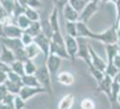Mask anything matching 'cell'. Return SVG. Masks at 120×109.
Returning <instances> with one entry per match:
<instances>
[{
    "instance_id": "cell-1",
    "label": "cell",
    "mask_w": 120,
    "mask_h": 109,
    "mask_svg": "<svg viewBox=\"0 0 120 109\" xmlns=\"http://www.w3.org/2000/svg\"><path fill=\"white\" fill-rule=\"evenodd\" d=\"M36 76H37V79H38L41 87L45 88L46 92H48V95L53 97V88H52V80H53V77H52V75H50L46 64H44V66L40 67L38 71H37V74H36Z\"/></svg>"
},
{
    "instance_id": "cell-2",
    "label": "cell",
    "mask_w": 120,
    "mask_h": 109,
    "mask_svg": "<svg viewBox=\"0 0 120 109\" xmlns=\"http://www.w3.org/2000/svg\"><path fill=\"white\" fill-rule=\"evenodd\" d=\"M100 0H92L90 3L86 4V7L83 8V11L81 12V17H79V21L82 22H86L87 24L90 21V18L99 11V8H100Z\"/></svg>"
},
{
    "instance_id": "cell-3",
    "label": "cell",
    "mask_w": 120,
    "mask_h": 109,
    "mask_svg": "<svg viewBox=\"0 0 120 109\" xmlns=\"http://www.w3.org/2000/svg\"><path fill=\"white\" fill-rule=\"evenodd\" d=\"M78 43H79V49H78L77 58L82 59L87 64V67H91V55H90V45L86 42V38H81L78 37Z\"/></svg>"
},
{
    "instance_id": "cell-4",
    "label": "cell",
    "mask_w": 120,
    "mask_h": 109,
    "mask_svg": "<svg viewBox=\"0 0 120 109\" xmlns=\"http://www.w3.org/2000/svg\"><path fill=\"white\" fill-rule=\"evenodd\" d=\"M40 93H48V92H46V89L44 87H26V85H22L21 89H20L19 96L22 100L28 101L29 98L34 97V96L40 95Z\"/></svg>"
},
{
    "instance_id": "cell-5",
    "label": "cell",
    "mask_w": 120,
    "mask_h": 109,
    "mask_svg": "<svg viewBox=\"0 0 120 109\" xmlns=\"http://www.w3.org/2000/svg\"><path fill=\"white\" fill-rule=\"evenodd\" d=\"M61 63H62V58H60V56H57V55H49L45 59V64H46V67H48V70H49V72L53 79L57 77V75H58V70H60V67H61Z\"/></svg>"
},
{
    "instance_id": "cell-6",
    "label": "cell",
    "mask_w": 120,
    "mask_h": 109,
    "mask_svg": "<svg viewBox=\"0 0 120 109\" xmlns=\"http://www.w3.org/2000/svg\"><path fill=\"white\" fill-rule=\"evenodd\" d=\"M65 43H66V50L67 54L70 56L71 60L77 59V54H78V49H79V43H78V38L71 37V35L66 34L65 35Z\"/></svg>"
},
{
    "instance_id": "cell-7",
    "label": "cell",
    "mask_w": 120,
    "mask_h": 109,
    "mask_svg": "<svg viewBox=\"0 0 120 109\" xmlns=\"http://www.w3.org/2000/svg\"><path fill=\"white\" fill-rule=\"evenodd\" d=\"M34 43L40 47L42 55L45 56V59L49 56V53H50V43H52V39H49L46 35H44L42 33L40 35H37L34 38Z\"/></svg>"
},
{
    "instance_id": "cell-8",
    "label": "cell",
    "mask_w": 120,
    "mask_h": 109,
    "mask_svg": "<svg viewBox=\"0 0 120 109\" xmlns=\"http://www.w3.org/2000/svg\"><path fill=\"white\" fill-rule=\"evenodd\" d=\"M112 77L104 75V79H103L100 83H98V87H96V92L98 93H104L107 96V98L111 97V88H112Z\"/></svg>"
},
{
    "instance_id": "cell-9",
    "label": "cell",
    "mask_w": 120,
    "mask_h": 109,
    "mask_svg": "<svg viewBox=\"0 0 120 109\" xmlns=\"http://www.w3.org/2000/svg\"><path fill=\"white\" fill-rule=\"evenodd\" d=\"M4 34L8 38H21L24 30L19 28L16 24H5L4 25Z\"/></svg>"
},
{
    "instance_id": "cell-10",
    "label": "cell",
    "mask_w": 120,
    "mask_h": 109,
    "mask_svg": "<svg viewBox=\"0 0 120 109\" xmlns=\"http://www.w3.org/2000/svg\"><path fill=\"white\" fill-rule=\"evenodd\" d=\"M61 14H62L65 21H71V22H78L79 21V17H81V13L78 11H75L70 4H67L66 7L64 8V11H62Z\"/></svg>"
},
{
    "instance_id": "cell-11",
    "label": "cell",
    "mask_w": 120,
    "mask_h": 109,
    "mask_svg": "<svg viewBox=\"0 0 120 109\" xmlns=\"http://www.w3.org/2000/svg\"><path fill=\"white\" fill-rule=\"evenodd\" d=\"M90 55H91L92 66L104 72V71H106V67H107V60H104L103 58H100V56L98 55V53L92 49V46H90Z\"/></svg>"
},
{
    "instance_id": "cell-12",
    "label": "cell",
    "mask_w": 120,
    "mask_h": 109,
    "mask_svg": "<svg viewBox=\"0 0 120 109\" xmlns=\"http://www.w3.org/2000/svg\"><path fill=\"white\" fill-rule=\"evenodd\" d=\"M0 43L1 45H5L8 49H11L12 51L17 49H21L25 47L21 42V38H8V37H0Z\"/></svg>"
},
{
    "instance_id": "cell-13",
    "label": "cell",
    "mask_w": 120,
    "mask_h": 109,
    "mask_svg": "<svg viewBox=\"0 0 120 109\" xmlns=\"http://www.w3.org/2000/svg\"><path fill=\"white\" fill-rule=\"evenodd\" d=\"M49 55H57L60 56V58H62V59H70V56H69V54H67V50L65 46H60L57 45V43H54L53 41H52V43H50V53Z\"/></svg>"
},
{
    "instance_id": "cell-14",
    "label": "cell",
    "mask_w": 120,
    "mask_h": 109,
    "mask_svg": "<svg viewBox=\"0 0 120 109\" xmlns=\"http://www.w3.org/2000/svg\"><path fill=\"white\" fill-rule=\"evenodd\" d=\"M0 60L5 64H9L11 66L16 60V56H15V53L11 49H8L5 45H1V53H0Z\"/></svg>"
},
{
    "instance_id": "cell-15",
    "label": "cell",
    "mask_w": 120,
    "mask_h": 109,
    "mask_svg": "<svg viewBox=\"0 0 120 109\" xmlns=\"http://www.w3.org/2000/svg\"><path fill=\"white\" fill-rule=\"evenodd\" d=\"M56 79L60 84L69 87L74 83V74H71L70 71H61V72H58Z\"/></svg>"
},
{
    "instance_id": "cell-16",
    "label": "cell",
    "mask_w": 120,
    "mask_h": 109,
    "mask_svg": "<svg viewBox=\"0 0 120 109\" xmlns=\"http://www.w3.org/2000/svg\"><path fill=\"white\" fill-rule=\"evenodd\" d=\"M75 97L73 93H67L64 97L58 101V105H57V109H71L73 105H74Z\"/></svg>"
},
{
    "instance_id": "cell-17",
    "label": "cell",
    "mask_w": 120,
    "mask_h": 109,
    "mask_svg": "<svg viewBox=\"0 0 120 109\" xmlns=\"http://www.w3.org/2000/svg\"><path fill=\"white\" fill-rule=\"evenodd\" d=\"M106 54H107V62H113L115 56L119 54V45L117 43L106 45Z\"/></svg>"
},
{
    "instance_id": "cell-18",
    "label": "cell",
    "mask_w": 120,
    "mask_h": 109,
    "mask_svg": "<svg viewBox=\"0 0 120 109\" xmlns=\"http://www.w3.org/2000/svg\"><path fill=\"white\" fill-rule=\"evenodd\" d=\"M21 80L22 85H26V87H41L36 75H24V76H21Z\"/></svg>"
},
{
    "instance_id": "cell-19",
    "label": "cell",
    "mask_w": 120,
    "mask_h": 109,
    "mask_svg": "<svg viewBox=\"0 0 120 109\" xmlns=\"http://www.w3.org/2000/svg\"><path fill=\"white\" fill-rule=\"evenodd\" d=\"M41 30H42V34L46 35L49 39L53 38L54 30L52 28V24H50L49 20H41Z\"/></svg>"
},
{
    "instance_id": "cell-20",
    "label": "cell",
    "mask_w": 120,
    "mask_h": 109,
    "mask_svg": "<svg viewBox=\"0 0 120 109\" xmlns=\"http://www.w3.org/2000/svg\"><path fill=\"white\" fill-rule=\"evenodd\" d=\"M25 33H28L29 35H32L33 38H36L37 35H40L41 33H42V30H41V21L32 22V24H30V26L25 30Z\"/></svg>"
},
{
    "instance_id": "cell-21",
    "label": "cell",
    "mask_w": 120,
    "mask_h": 109,
    "mask_svg": "<svg viewBox=\"0 0 120 109\" xmlns=\"http://www.w3.org/2000/svg\"><path fill=\"white\" fill-rule=\"evenodd\" d=\"M25 50H26L28 58H29V59H32V60L34 59V58H37L40 54H42V53H41V50H40V47L36 45L34 42H33L32 45H29V46H25Z\"/></svg>"
},
{
    "instance_id": "cell-22",
    "label": "cell",
    "mask_w": 120,
    "mask_h": 109,
    "mask_svg": "<svg viewBox=\"0 0 120 109\" xmlns=\"http://www.w3.org/2000/svg\"><path fill=\"white\" fill-rule=\"evenodd\" d=\"M15 24L17 25L19 28H21L22 30H26V29L29 28V26H30V24H32V21H30V20H29L28 17H26V16H25V13L24 14H21V16H19L17 18H16V20H15Z\"/></svg>"
},
{
    "instance_id": "cell-23",
    "label": "cell",
    "mask_w": 120,
    "mask_h": 109,
    "mask_svg": "<svg viewBox=\"0 0 120 109\" xmlns=\"http://www.w3.org/2000/svg\"><path fill=\"white\" fill-rule=\"evenodd\" d=\"M24 68H25V75H36L38 71V67L34 64L32 59H28L24 62Z\"/></svg>"
},
{
    "instance_id": "cell-24",
    "label": "cell",
    "mask_w": 120,
    "mask_h": 109,
    "mask_svg": "<svg viewBox=\"0 0 120 109\" xmlns=\"http://www.w3.org/2000/svg\"><path fill=\"white\" fill-rule=\"evenodd\" d=\"M65 29L66 33L71 37L78 38V29H77V22H71V21H65Z\"/></svg>"
},
{
    "instance_id": "cell-25",
    "label": "cell",
    "mask_w": 120,
    "mask_h": 109,
    "mask_svg": "<svg viewBox=\"0 0 120 109\" xmlns=\"http://www.w3.org/2000/svg\"><path fill=\"white\" fill-rule=\"evenodd\" d=\"M25 16H26V17H28L32 22L40 21V13H38L37 9H34V8L26 7V9H25Z\"/></svg>"
},
{
    "instance_id": "cell-26",
    "label": "cell",
    "mask_w": 120,
    "mask_h": 109,
    "mask_svg": "<svg viewBox=\"0 0 120 109\" xmlns=\"http://www.w3.org/2000/svg\"><path fill=\"white\" fill-rule=\"evenodd\" d=\"M88 72H90V75H91L94 79L96 80V83H100V81L104 79V72L103 71H100V70H98V68H95L94 66H91V67H88Z\"/></svg>"
},
{
    "instance_id": "cell-27",
    "label": "cell",
    "mask_w": 120,
    "mask_h": 109,
    "mask_svg": "<svg viewBox=\"0 0 120 109\" xmlns=\"http://www.w3.org/2000/svg\"><path fill=\"white\" fill-rule=\"evenodd\" d=\"M4 85L7 87L8 92H9V93H13V95H19V93H20V89H21V87H22V84L13 83V81H9V80L5 81Z\"/></svg>"
},
{
    "instance_id": "cell-28",
    "label": "cell",
    "mask_w": 120,
    "mask_h": 109,
    "mask_svg": "<svg viewBox=\"0 0 120 109\" xmlns=\"http://www.w3.org/2000/svg\"><path fill=\"white\" fill-rule=\"evenodd\" d=\"M11 70L15 71L16 74H19L20 76H24V75H25L24 62H21V60H15L13 63L11 64Z\"/></svg>"
},
{
    "instance_id": "cell-29",
    "label": "cell",
    "mask_w": 120,
    "mask_h": 109,
    "mask_svg": "<svg viewBox=\"0 0 120 109\" xmlns=\"http://www.w3.org/2000/svg\"><path fill=\"white\" fill-rule=\"evenodd\" d=\"M119 93H120V84L117 83V81L113 80L112 81V88H111V97L108 98L109 104H111V102H113V101H116Z\"/></svg>"
},
{
    "instance_id": "cell-30",
    "label": "cell",
    "mask_w": 120,
    "mask_h": 109,
    "mask_svg": "<svg viewBox=\"0 0 120 109\" xmlns=\"http://www.w3.org/2000/svg\"><path fill=\"white\" fill-rule=\"evenodd\" d=\"M119 68H117L115 64H113V62H107V67H106V71H104V74L107 75V76L109 77H115L117 75V72H119Z\"/></svg>"
},
{
    "instance_id": "cell-31",
    "label": "cell",
    "mask_w": 120,
    "mask_h": 109,
    "mask_svg": "<svg viewBox=\"0 0 120 109\" xmlns=\"http://www.w3.org/2000/svg\"><path fill=\"white\" fill-rule=\"evenodd\" d=\"M15 4H16V0H1V7L5 9V12L9 16H12V13H13Z\"/></svg>"
},
{
    "instance_id": "cell-32",
    "label": "cell",
    "mask_w": 120,
    "mask_h": 109,
    "mask_svg": "<svg viewBox=\"0 0 120 109\" xmlns=\"http://www.w3.org/2000/svg\"><path fill=\"white\" fill-rule=\"evenodd\" d=\"M25 9H26V7H24L22 4H20L16 0V4H15V9H13V13H12V17H13V21L16 20V18L19 17V16H21V14L25 13Z\"/></svg>"
},
{
    "instance_id": "cell-33",
    "label": "cell",
    "mask_w": 120,
    "mask_h": 109,
    "mask_svg": "<svg viewBox=\"0 0 120 109\" xmlns=\"http://www.w3.org/2000/svg\"><path fill=\"white\" fill-rule=\"evenodd\" d=\"M15 53V56H16V60H21V62H25V60H28V54H26V50L25 47H21V49H17L13 51Z\"/></svg>"
},
{
    "instance_id": "cell-34",
    "label": "cell",
    "mask_w": 120,
    "mask_h": 109,
    "mask_svg": "<svg viewBox=\"0 0 120 109\" xmlns=\"http://www.w3.org/2000/svg\"><path fill=\"white\" fill-rule=\"evenodd\" d=\"M79 106H81V109H95V101L90 97H86L81 101Z\"/></svg>"
},
{
    "instance_id": "cell-35",
    "label": "cell",
    "mask_w": 120,
    "mask_h": 109,
    "mask_svg": "<svg viewBox=\"0 0 120 109\" xmlns=\"http://www.w3.org/2000/svg\"><path fill=\"white\" fill-rule=\"evenodd\" d=\"M69 4L74 8L75 11L79 12V13H81V12L83 11V8L86 7V3L83 0H69Z\"/></svg>"
},
{
    "instance_id": "cell-36",
    "label": "cell",
    "mask_w": 120,
    "mask_h": 109,
    "mask_svg": "<svg viewBox=\"0 0 120 109\" xmlns=\"http://www.w3.org/2000/svg\"><path fill=\"white\" fill-rule=\"evenodd\" d=\"M7 75H8V80H9V81H13V83H19V84H22L21 76H20L19 74H16L15 71L9 70V71L7 72Z\"/></svg>"
},
{
    "instance_id": "cell-37",
    "label": "cell",
    "mask_w": 120,
    "mask_h": 109,
    "mask_svg": "<svg viewBox=\"0 0 120 109\" xmlns=\"http://www.w3.org/2000/svg\"><path fill=\"white\" fill-rule=\"evenodd\" d=\"M26 106V101L22 100L19 95L15 96V109H24Z\"/></svg>"
},
{
    "instance_id": "cell-38",
    "label": "cell",
    "mask_w": 120,
    "mask_h": 109,
    "mask_svg": "<svg viewBox=\"0 0 120 109\" xmlns=\"http://www.w3.org/2000/svg\"><path fill=\"white\" fill-rule=\"evenodd\" d=\"M67 4H69V0H53V5L56 8H58V11L62 13L64 11V8L66 7Z\"/></svg>"
},
{
    "instance_id": "cell-39",
    "label": "cell",
    "mask_w": 120,
    "mask_h": 109,
    "mask_svg": "<svg viewBox=\"0 0 120 109\" xmlns=\"http://www.w3.org/2000/svg\"><path fill=\"white\" fill-rule=\"evenodd\" d=\"M21 42H22L24 46H29V45H32V43L34 42V38H33L32 35H29L28 33L24 32V34L21 35Z\"/></svg>"
},
{
    "instance_id": "cell-40",
    "label": "cell",
    "mask_w": 120,
    "mask_h": 109,
    "mask_svg": "<svg viewBox=\"0 0 120 109\" xmlns=\"http://www.w3.org/2000/svg\"><path fill=\"white\" fill-rule=\"evenodd\" d=\"M26 7L37 9V8L41 7V0H28V1H26Z\"/></svg>"
},
{
    "instance_id": "cell-41",
    "label": "cell",
    "mask_w": 120,
    "mask_h": 109,
    "mask_svg": "<svg viewBox=\"0 0 120 109\" xmlns=\"http://www.w3.org/2000/svg\"><path fill=\"white\" fill-rule=\"evenodd\" d=\"M8 93H9V92H8L7 87H5L4 84H3V85H0V102L3 101L4 97H5V96H7Z\"/></svg>"
},
{
    "instance_id": "cell-42",
    "label": "cell",
    "mask_w": 120,
    "mask_h": 109,
    "mask_svg": "<svg viewBox=\"0 0 120 109\" xmlns=\"http://www.w3.org/2000/svg\"><path fill=\"white\" fill-rule=\"evenodd\" d=\"M8 17H9V14L5 12V9H4V8L1 7V4H0V21H3V22H4Z\"/></svg>"
},
{
    "instance_id": "cell-43",
    "label": "cell",
    "mask_w": 120,
    "mask_h": 109,
    "mask_svg": "<svg viewBox=\"0 0 120 109\" xmlns=\"http://www.w3.org/2000/svg\"><path fill=\"white\" fill-rule=\"evenodd\" d=\"M7 80H8V75H7V72H4V71L0 70V85L5 84V81H7Z\"/></svg>"
},
{
    "instance_id": "cell-44",
    "label": "cell",
    "mask_w": 120,
    "mask_h": 109,
    "mask_svg": "<svg viewBox=\"0 0 120 109\" xmlns=\"http://www.w3.org/2000/svg\"><path fill=\"white\" fill-rule=\"evenodd\" d=\"M115 5H116V20H115V22H119V20H120V0L115 1Z\"/></svg>"
},
{
    "instance_id": "cell-45",
    "label": "cell",
    "mask_w": 120,
    "mask_h": 109,
    "mask_svg": "<svg viewBox=\"0 0 120 109\" xmlns=\"http://www.w3.org/2000/svg\"><path fill=\"white\" fill-rule=\"evenodd\" d=\"M0 70H1V71H4V72H8V71L11 70V66H9V64L3 63V62L0 60Z\"/></svg>"
},
{
    "instance_id": "cell-46",
    "label": "cell",
    "mask_w": 120,
    "mask_h": 109,
    "mask_svg": "<svg viewBox=\"0 0 120 109\" xmlns=\"http://www.w3.org/2000/svg\"><path fill=\"white\" fill-rule=\"evenodd\" d=\"M113 64H115V66L120 70V54H117V55L115 56V59H113Z\"/></svg>"
},
{
    "instance_id": "cell-47",
    "label": "cell",
    "mask_w": 120,
    "mask_h": 109,
    "mask_svg": "<svg viewBox=\"0 0 120 109\" xmlns=\"http://www.w3.org/2000/svg\"><path fill=\"white\" fill-rule=\"evenodd\" d=\"M109 105H111V109H120V102L117 101V100L113 101V102H111Z\"/></svg>"
},
{
    "instance_id": "cell-48",
    "label": "cell",
    "mask_w": 120,
    "mask_h": 109,
    "mask_svg": "<svg viewBox=\"0 0 120 109\" xmlns=\"http://www.w3.org/2000/svg\"><path fill=\"white\" fill-rule=\"evenodd\" d=\"M0 109H15L13 105H7L4 102H0Z\"/></svg>"
},
{
    "instance_id": "cell-49",
    "label": "cell",
    "mask_w": 120,
    "mask_h": 109,
    "mask_svg": "<svg viewBox=\"0 0 120 109\" xmlns=\"http://www.w3.org/2000/svg\"><path fill=\"white\" fill-rule=\"evenodd\" d=\"M0 37H5L4 34V22L0 21Z\"/></svg>"
},
{
    "instance_id": "cell-50",
    "label": "cell",
    "mask_w": 120,
    "mask_h": 109,
    "mask_svg": "<svg viewBox=\"0 0 120 109\" xmlns=\"http://www.w3.org/2000/svg\"><path fill=\"white\" fill-rule=\"evenodd\" d=\"M113 80H115V81H117V83L120 84V71L117 72V75H116V76L113 77Z\"/></svg>"
},
{
    "instance_id": "cell-51",
    "label": "cell",
    "mask_w": 120,
    "mask_h": 109,
    "mask_svg": "<svg viewBox=\"0 0 120 109\" xmlns=\"http://www.w3.org/2000/svg\"><path fill=\"white\" fill-rule=\"evenodd\" d=\"M17 1H19L20 4H22L24 7H26V1H28V0H17Z\"/></svg>"
},
{
    "instance_id": "cell-52",
    "label": "cell",
    "mask_w": 120,
    "mask_h": 109,
    "mask_svg": "<svg viewBox=\"0 0 120 109\" xmlns=\"http://www.w3.org/2000/svg\"><path fill=\"white\" fill-rule=\"evenodd\" d=\"M116 0H100V3H115Z\"/></svg>"
},
{
    "instance_id": "cell-53",
    "label": "cell",
    "mask_w": 120,
    "mask_h": 109,
    "mask_svg": "<svg viewBox=\"0 0 120 109\" xmlns=\"http://www.w3.org/2000/svg\"><path fill=\"white\" fill-rule=\"evenodd\" d=\"M117 45H119V54H120V34H119V41H117Z\"/></svg>"
},
{
    "instance_id": "cell-54",
    "label": "cell",
    "mask_w": 120,
    "mask_h": 109,
    "mask_svg": "<svg viewBox=\"0 0 120 109\" xmlns=\"http://www.w3.org/2000/svg\"><path fill=\"white\" fill-rule=\"evenodd\" d=\"M83 1H85V3L87 4V3H90V1H92V0H83Z\"/></svg>"
},
{
    "instance_id": "cell-55",
    "label": "cell",
    "mask_w": 120,
    "mask_h": 109,
    "mask_svg": "<svg viewBox=\"0 0 120 109\" xmlns=\"http://www.w3.org/2000/svg\"><path fill=\"white\" fill-rule=\"evenodd\" d=\"M117 101L120 102V93H119V96H117Z\"/></svg>"
},
{
    "instance_id": "cell-56",
    "label": "cell",
    "mask_w": 120,
    "mask_h": 109,
    "mask_svg": "<svg viewBox=\"0 0 120 109\" xmlns=\"http://www.w3.org/2000/svg\"><path fill=\"white\" fill-rule=\"evenodd\" d=\"M117 24H119V30H120V20H119V22H117Z\"/></svg>"
},
{
    "instance_id": "cell-57",
    "label": "cell",
    "mask_w": 120,
    "mask_h": 109,
    "mask_svg": "<svg viewBox=\"0 0 120 109\" xmlns=\"http://www.w3.org/2000/svg\"><path fill=\"white\" fill-rule=\"evenodd\" d=\"M0 4H1V0H0Z\"/></svg>"
}]
</instances>
